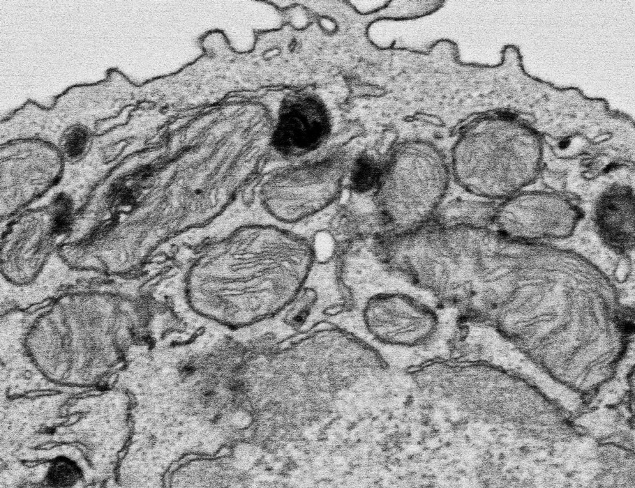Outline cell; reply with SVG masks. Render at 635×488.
<instances>
[{
	"instance_id": "30bf717a",
	"label": "cell",
	"mask_w": 635,
	"mask_h": 488,
	"mask_svg": "<svg viewBox=\"0 0 635 488\" xmlns=\"http://www.w3.org/2000/svg\"><path fill=\"white\" fill-rule=\"evenodd\" d=\"M566 475H567V478H572V477L574 475V473H573V472H567V474H566Z\"/></svg>"
},
{
	"instance_id": "9c48e42d",
	"label": "cell",
	"mask_w": 635,
	"mask_h": 488,
	"mask_svg": "<svg viewBox=\"0 0 635 488\" xmlns=\"http://www.w3.org/2000/svg\"><path fill=\"white\" fill-rule=\"evenodd\" d=\"M520 450H521V452H523L524 455H527L528 453L530 452V448H529L528 446H525V445L521 447V448H520Z\"/></svg>"
},
{
	"instance_id": "8fae6325",
	"label": "cell",
	"mask_w": 635,
	"mask_h": 488,
	"mask_svg": "<svg viewBox=\"0 0 635 488\" xmlns=\"http://www.w3.org/2000/svg\"><path fill=\"white\" fill-rule=\"evenodd\" d=\"M534 462L536 464H541V459H535Z\"/></svg>"
},
{
	"instance_id": "7a4b0ae2",
	"label": "cell",
	"mask_w": 635,
	"mask_h": 488,
	"mask_svg": "<svg viewBox=\"0 0 635 488\" xmlns=\"http://www.w3.org/2000/svg\"><path fill=\"white\" fill-rule=\"evenodd\" d=\"M400 157L380 173L378 201L386 233L408 232L430 222L446 192L448 171L436 155Z\"/></svg>"
},
{
	"instance_id": "6da1fadb",
	"label": "cell",
	"mask_w": 635,
	"mask_h": 488,
	"mask_svg": "<svg viewBox=\"0 0 635 488\" xmlns=\"http://www.w3.org/2000/svg\"><path fill=\"white\" fill-rule=\"evenodd\" d=\"M123 82V75L110 68L101 81L66 89L50 107L31 102L25 114L28 133L84 156L100 135V123L115 116L125 105Z\"/></svg>"
},
{
	"instance_id": "ba28073f",
	"label": "cell",
	"mask_w": 635,
	"mask_h": 488,
	"mask_svg": "<svg viewBox=\"0 0 635 488\" xmlns=\"http://www.w3.org/2000/svg\"><path fill=\"white\" fill-rule=\"evenodd\" d=\"M385 2L384 1H359V3L356 1L357 4H354V6L357 10L361 13H368L383 6Z\"/></svg>"
},
{
	"instance_id": "3957f363",
	"label": "cell",
	"mask_w": 635,
	"mask_h": 488,
	"mask_svg": "<svg viewBox=\"0 0 635 488\" xmlns=\"http://www.w3.org/2000/svg\"><path fill=\"white\" fill-rule=\"evenodd\" d=\"M70 206L53 199L27 208L8 220L1 232V268L6 282H32L59 244L64 245L72 219Z\"/></svg>"
},
{
	"instance_id": "8992f818",
	"label": "cell",
	"mask_w": 635,
	"mask_h": 488,
	"mask_svg": "<svg viewBox=\"0 0 635 488\" xmlns=\"http://www.w3.org/2000/svg\"><path fill=\"white\" fill-rule=\"evenodd\" d=\"M363 317L369 331L378 340L405 346H420L429 342L440 324L439 317L432 307L402 292L373 296L365 303Z\"/></svg>"
},
{
	"instance_id": "52a82bcc",
	"label": "cell",
	"mask_w": 635,
	"mask_h": 488,
	"mask_svg": "<svg viewBox=\"0 0 635 488\" xmlns=\"http://www.w3.org/2000/svg\"><path fill=\"white\" fill-rule=\"evenodd\" d=\"M329 130L323 112L314 108L284 110L273 135L276 149L286 156H297L318 146Z\"/></svg>"
},
{
	"instance_id": "277c9868",
	"label": "cell",
	"mask_w": 635,
	"mask_h": 488,
	"mask_svg": "<svg viewBox=\"0 0 635 488\" xmlns=\"http://www.w3.org/2000/svg\"><path fill=\"white\" fill-rule=\"evenodd\" d=\"M1 220H8L40 199L60 181L64 163L59 151L38 139L1 144Z\"/></svg>"
},
{
	"instance_id": "5b68a950",
	"label": "cell",
	"mask_w": 635,
	"mask_h": 488,
	"mask_svg": "<svg viewBox=\"0 0 635 488\" xmlns=\"http://www.w3.org/2000/svg\"><path fill=\"white\" fill-rule=\"evenodd\" d=\"M344 176L343 165L334 160L290 167L267 181L262 199L280 220L297 222L331 204L340 194Z\"/></svg>"
},
{
	"instance_id": "7c38bea8",
	"label": "cell",
	"mask_w": 635,
	"mask_h": 488,
	"mask_svg": "<svg viewBox=\"0 0 635 488\" xmlns=\"http://www.w3.org/2000/svg\"><path fill=\"white\" fill-rule=\"evenodd\" d=\"M504 457H505L504 454H502V453L500 454V455H499L500 459H503Z\"/></svg>"
}]
</instances>
